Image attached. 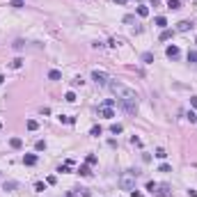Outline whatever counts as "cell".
Masks as SVG:
<instances>
[{"label": "cell", "instance_id": "obj_34", "mask_svg": "<svg viewBox=\"0 0 197 197\" xmlns=\"http://www.w3.org/2000/svg\"><path fill=\"white\" fill-rule=\"evenodd\" d=\"M12 7H16V9H21V7H23V2H21V0H14V2H12Z\"/></svg>", "mask_w": 197, "mask_h": 197}, {"label": "cell", "instance_id": "obj_29", "mask_svg": "<svg viewBox=\"0 0 197 197\" xmlns=\"http://www.w3.org/2000/svg\"><path fill=\"white\" fill-rule=\"evenodd\" d=\"M103 105H105V108H112V105H115V98H105Z\"/></svg>", "mask_w": 197, "mask_h": 197}, {"label": "cell", "instance_id": "obj_4", "mask_svg": "<svg viewBox=\"0 0 197 197\" xmlns=\"http://www.w3.org/2000/svg\"><path fill=\"white\" fill-rule=\"evenodd\" d=\"M92 80L96 85H108V73L105 71H98V69H94L92 71Z\"/></svg>", "mask_w": 197, "mask_h": 197}, {"label": "cell", "instance_id": "obj_19", "mask_svg": "<svg viewBox=\"0 0 197 197\" xmlns=\"http://www.w3.org/2000/svg\"><path fill=\"white\" fill-rule=\"evenodd\" d=\"M167 7H170V9H179L181 2H179V0H167Z\"/></svg>", "mask_w": 197, "mask_h": 197}, {"label": "cell", "instance_id": "obj_28", "mask_svg": "<svg viewBox=\"0 0 197 197\" xmlns=\"http://www.w3.org/2000/svg\"><path fill=\"white\" fill-rule=\"evenodd\" d=\"M87 165H96V156H92V154L87 156Z\"/></svg>", "mask_w": 197, "mask_h": 197}, {"label": "cell", "instance_id": "obj_22", "mask_svg": "<svg viewBox=\"0 0 197 197\" xmlns=\"http://www.w3.org/2000/svg\"><path fill=\"white\" fill-rule=\"evenodd\" d=\"M89 133H92L94 138H98V135L103 133V129H101V126H92V131H89Z\"/></svg>", "mask_w": 197, "mask_h": 197}, {"label": "cell", "instance_id": "obj_13", "mask_svg": "<svg viewBox=\"0 0 197 197\" xmlns=\"http://www.w3.org/2000/svg\"><path fill=\"white\" fill-rule=\"evenodd\" d=\"M9 145L14 147V149H21V147H23V140H21V138H12Z\"/></svg>", "mask_w": 197, "mask_h": 197}, {"label": "cell", "instance_id": "obj_15", "mask_svg": "<svg viewBox=\"0 0 197 197\" xmlns=\"http://www.w3.org/2000/svg\"><path fill=\"white\" fill-rule=\"evenodd\" d=\"M142 62L151 64V62H154V53H142Z\"/></svg>", "mask_w": 197, "mask_h": 197}, {"label": "cell", "instance_id": "obj_6", "mask_svg": "<svg viewBox=\"0 0 197 197\" xmlns=\"http://www.w3.org/2000/svg\"><path fill=\"white\" fill-rule=\"evenodd\" d=\"M98 115H101V117H105V119H112V117H115L112 108H105V105H101V108H98Z\"/></svg>", "mask_w": 197, "mask_h": 197}, {"label": "cell", "instance_id": "obj_10", "mask_svg": "<svg viewBox=\"0 0 197 197\" xmlns=\"http://www.w3.org/2000/svg\"><path fill=\"white\" fill-rule=\"evenodd\" d=\"M172 37H174V30H167L165 28V30L161 32V42H167V39H172Z\"/></svg>", "mask_w": 197, "mask_h": 197}, {"label": "cell", "instance_id": "obj_35", "mask_svg": "<svg viewBox=\"0 0 197 197\" xmlns=\"http://www.w3.org/2000/svg\"><path fill=\"white\" fill-rule=\"evenodd\" d=\"M147 190L154 192V190H156V183H154V181H149V183H147Z\"/></svg>", "mask_w": 197, "mask_h": 197}, {"label": "cell", "instance_id": "obj_33", "mask_svg": "<svg viewBox=\"0 0 197 197\" xmlns=\"http://www.w3.org/2000/svg\"><path fill=\"white\" fill-rule=\"evenodd\" d=\"M124 23H129V25H131V23H135V18L129 14V16H124Z\"/></svg>", "mask_w": 197, "mask_h": 197}, {"label": "cell", "instance_id": "obj_30", "mask_svg": "<svg viewBox=\"0 0 197 197\" xmlns=\"http://www.w3.org/2000/svg\"><path fill=\"white\" fill-rule=\"evenodd\" d=\"M165 156H167L165 149H156V158H165Z\"/></svg>", "mask_w": 197, "mask_h": 197}, {"label": "cell", "instance_id": "obj_31", "mask_svg": "<svg viewBox=\"0 0 197 197\" xmlns=\"http://www.w3.org/2000/svg\"><path fill=\"white\" fill-rule=\"evenodd\" d=\"M71 85H73V87H78V85H83V78H73V80H71Z\"/></svg>", "mask_w": 197, "mask_h": 197}, {"label": "cell", "instance_id": "obj_9", "mask_svg": "<svg viewBox=\"0 0 197 197\" xmlns=\"http://www.w3.org/2000/svg\"><path fill=\"white\" fill-rule=\"evenodd\" d=\"M23 163H25V165H37V156L35 154H25L23 156Z\"/></svg>", "mask_w": 197, "mask_h": 197}, {"label": "cell", "instance_id": "obj_12", "mask_svg": "<svg viewBox=\"0 0 197 197\" xmlns=\"http://www.w3.org/2000/svg\"><path fill=\"white\" fill-rule=\"evenodd\" d=\"M78 172H80V176H92V170H89L87 163H85V165H80V170H78Z\"/></svg>", "mask_w": 197, "mask_h": 197}, {"label": "cell", "instance_id": "obj_23", "mask_svg": "<svg viewBox=\"0 0 197 197\" xmlns=\"http://www.w3.org/2000/svg\"><path fill=\"white\" fill-rule=\"evenodd\" d=\"M110 131L117 135V133H122V131H124V126H122V124H112V126H110Z\"/></svg>", "mask_w": 197, "mask_h": 197}, {"label": "cell", "instance_id": "obj_37", "mask_svg": "<svg viewBox=\"0 0 197 197\" xmlns=\"http://www.w3.org/2000/svg\"><path fill=\"white\" fill-rule=\"evenodd\" d=\"M190 105H192V108H197V96H190Z\"/></svg>", "mask_w": 197, "mask_h": 197}, {"label": "cell", "instance_id": "obj_14", "mask_svg": "<svg viewBox=\"0 0 197 197\" xmlns=\"http://www.w3.org/2000/svg\"><path fill=\"white\" fill-rule=\"evenodd\" d=\"M138 16H142V18H145V16H149V7H147V5H140V7H138Z\"/></svg>", "mask_w": 197, "mask_h": 197}, {"label": "cell", "instance_id": "obj_1", "mask_svg": "<svg viewBox=\"0 0 197 197\" xmlns=\"http://www.w3.org/2000/svg\"><path fill=\"white\" fill-rule=\"evenodd\" d=\"M108 87L112 89V94H117V98H131V101H138V98H140L135 89H131L129 85L119 83V80H110Z\"/></svg>", "mask_w": 197, "mask_h": 197}, {"label": "cell", "instance_id": "obj_38", "mask_svg": "<svg viewBox=\"0 0 197 197\" xmlns=\"http://www.w3.org/2000/svg\"><path fill=\"white\" fill-rule=\"evenodd\" d=\"M188 195H190V197H197V190H188Z\"/></svg>", "mask_w": 197, "mask_h": 197}, {"label": "cell", "instance_id": "obj_39", "mask_svg": "<svg viewBox=\"0 0 197 197\" xmlns=\"http://www.w3.org/2000/svg\"><path fill=\"white\" fill-rule=\"evenodd\" d=\"M2 83H5V76H2V73H0V85H2Z\"/></svg>", "mask_w": 197, "mask_h": 197}, {"label": "cell", "instance_id": "obj_36", "mask_svg": "<svg viewBox=\"0 0 197 197\" xmlns=\"http://www.w3.org/2000/svg\"><path fill=\"white\" fill-rule=\"evenodd\" d=\"M131 195H133V197H142V192H140V190H135V188H133V190H131Z\"/></svg>", "mask_w": 197, "mask_h": 197}, {"label": "cell", "instance_id": "obj_25", "mask_svg": "<svg viewBox=\"0 0 197 197\" xmlns=\"http://www.w3.org/2000/svg\"><path fill=\"white\" fill-rule=\"evenodd\" d=\"M21 67H23V60H21V57H16L14 62H12V69H21Z\"/></svg>", "mask_w": 197, "mask_h": 197}, {"label": "cell", "instance_id": "obj_17", "mask_svg": "<svg viewBox=\"0 0 197 197\" xmlns=\"http://www.w3.org/2000/svg\"><path fill=\"white\" fill-rule=\"evenodd\" d=\"M188 62L197 64V51H188Z\"/></svg>", "mask_w": 197, "mask_h": 197}, {"label": "cell", "instance_id": "obj_20", "mask_svg": "<svg viewBox=\"0 0 197 197\" xmlns=\"http://www.w3.org/2000/svg\"><path fill=\"white\" fill-rule=\"evenodd\" d=\"M25 126H28V131H37V129H39V124H37L35 119H28V124H25Z\"/></svg>", "mask_w": 197, "mask_h": 197}, {"label": "cell", "instance_id": "obj_16", "mask_svg": "<svg viewBox=\"0 0 197 197\" xmlns=\"http://www.w3.org/2000/svg\"><path fill=\"white\" fill-rule=\"evenodd\" d=\"M48 78H51V80H60V78H62V73L57 71V69H53V71H48Z\"/></svg>", "mask_w": 197, "mask_h": 197}, {"label": "cell", "instance_id": "obj_40", "mask_svg": "<svg viewBox=\"0 0 197 197\" xmlns=\"http://www.w3.org/2000/svg\"><path fill=\"white\" fill-rule=\"evenodd\" d=\"M151 2H154V5H156V2H158V0H151Z\"/></svg>", "mask_w": 197, "mask_h": 197}, {"label": "cell", "instance_id": "obj_18", "mask_svg": "<svg viewBox=\"0 0 197 197\" xmlns=\"http://www.w3.org/2000/svg\"><path fill=\"white\" fill-rule=\"evenodd\" d=\"M60 122H62V124H73V117H69V115H60Z\"/></svg>", "mask_w": 197, "mask_h": 197}, {"label": "cell", "instance_id": "obj_26", "mask_svg": "<svg viewBox=\"0 0 197 197\" xmlns=\"http://www.w3.org/2000/svg\"><path fill=\"white\" fill-rule=\"evenodd\" d=\"M35 190L44 192V190H46V183H42V181H37V183H35Z\"/></svg>", "mask_w": 197, "mask_h": 197}, {"label": "cell", "instance_id": "obj_7", "mask_svg": "<svg viewBox=\"0 0 197 197\" xmlns=\"http://www.w3.org/2000/svg\"><path fill=\"white\" fill-rule=\"evenodd\" d=\"M165 55L170 57V60H176V57H179V48H176V46H167L165 48Z\"/></svg>", "mask_w": 197, "mask_h": 197}, {"label": "cell", "instance_id": "obj_24", "mask_svg": "<svg viewBox=\"0 0 197 197\" xmlns=\"http://www.w3.org/2000/svg\"><path fill=\"white\" fill-rule=\"evenodd\" d=\"M35 149H37V151H44V149H46V142H44V140H37V142H35Z\"/></svg>", "mask_w": 197, "mask_h": 197}, {"label": "cell", "instance_id": "obj_11", "mask_svg": "<svg viewBox=\"0 0 197 197\" xmlns=\"http://www.w3.org/2000/svg\"><path fill=\"white\" fill-rule=\"evenodd\" d=\"M154 23H156L158 28H163V30H165V25H167V18H165V16H156V18H154Z\"/></svg>", "mask_w": 197, "mask_h": 197}, {"label": "cell", "instance_id": "obj_32", "mask_svg": "<svg viewBox=\"0 0 197 197\" xmlns=\"http://www.w3.org/2000/svg\"><path fill=\"white\" fill-rule=\"evenodd\" d=\"M188 119H190V124H192V122H197V115L192 112V110H190V112H188Z\"/></svg>", "mask_w": 197, "mask_h": 197}, {"label": "cell", "instance_id": "obj_27", "mask_svg": "<svg viewBox=\"0 0 197 197\" xmlns=\"http://www.w3.org/2000/svg\"><path fill=\"white\" fill-rule=\"evenodd\" d=\"M158 172H172V167H170V165H167V163H163V165H161V167H158Z\"/></svg>", "mask_w": 197, "mask_h": 197}, {"label": "cell", "instance_id": "obj_3", "mask_svg": "<svg viewBox=\"0 0 197 197\" xmlns=\"http://www.w3.org/2000/svg\"><path fill=\"white\" fill-rule=\"evenodd\" d=\"M119 105L126 110L129 115H135L138 112V101H131V98H119Z\"/></svg>", "mask_w": 197, "mask_h": 197}, {"label": "cell", "instance_id": "obj_2", "mask_svg": "<svg viewBox=\"0 0 197 197\" xmlns=\"http://www.w3.org/2000/svg\"><path fill=\"white\" fill-rule=\"evenodd\" d=\"M135 179H138V172L135 170H126L124 174L119 176V188L122 190H133L135 188Z\"/></svg>", "mask_w": 197, "mask_h": 197}, {"label": "cell", "instance_id": "obj_8", "mask_svg": "<svg viewBox=\"0 0 197 197\" xmlns=\"http://www.w3.org/2000/svg\"><path fill=\"white\" fill-rule=\"evenodd\" d=\"M192 28V23L190 21H181V23H176V32H188Z\"/></svg>", "mask_w": 197, "mask_h": 197}, {"label": "cell", "instance_id": "obj_21", "mask_svg": "<svg viewBox=\"0 0 197 197\" xmlns=\"http://www.w3.org/2000/svg\"><path fill=\"white\" fill-rule=\"evenodd\" d=\"M64 101H67V103H73V101H76V94H73V92H67V94H64Z\"/></svg>", "mask_w": 197, "mask_h": 197}, {"label": "cell", "instance_id": "obj_5", "mask_svg": "<svg viewBox=\"0 0 197 197\" xmlns=\"http://www.w3.org/2000/svg\"><path fill=\"white\" fill-rule=\"evenodd\" d=\"M156 195L158 197H170V186H167V183H161V186H158V183H156Z\"/></svg>", "mask_w": 197, "mask_h": 197}]
</instances>
